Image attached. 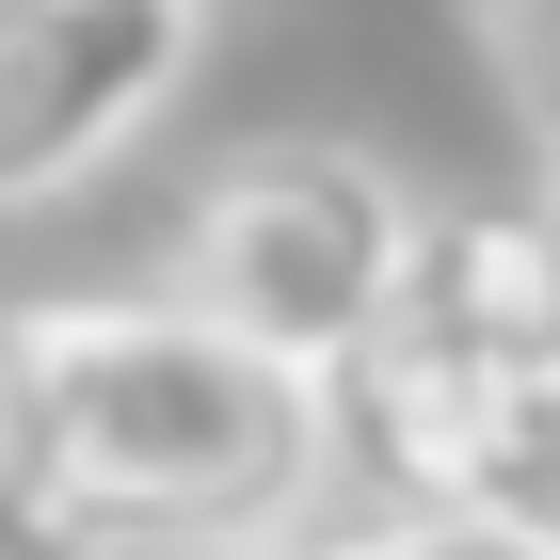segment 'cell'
<instances>
[{"label":"cell","mask_w":560,"mask_h":560,"mask_svg":"<svg viewBox=\"0 0 560 560\" xmlns=\"http://www.w3.org/2000/svg\"><path fill=\"white\" fill-rule=\"evenodd\" d=\"M48 337V465L96 560H209L304 528L337 465V385L289 352L224 337L209 304H33Z\"/></svg>","instance_id":"cell-1"},{"label":"cell","mask_w":560,"mask_h":560,"mask_svg":"<svg viewBox=\"0 0 560 560\" xmlns=\"http://www.w3.org/2000/svg\"><path fill=\"white\" fill-rule=\"evenodd\" d=\"M337 465L385 480V513L448 497V513H497L528 545H560V369L480 385V400H369V417H337Z\"/></svg>","instance_id":"cell-5"},{"label":"cell","mask_w":560,"mask_h":560,"mask_svg":"<svg viewBox=\"0 0 560 560\" xmlns=\"http://www.w3.org/2000/svg\"><path fill=\"white\" fill-rule=\"evenodd\" d=\"M560 369V192L528 209H417V257H400L385 337L337 369V417L369 400H480Z\"/></svg>","instance_id":"cell-3"},{"label":"cell","mask_w":560,"mask_h":560,"mask_svg":"<svg viewBox=\"0 0 560 560\" xmlns=\"http://www.w3.org/2000/svg\"><path fill=\"white\" fill-rule=\"evenodd\" d=\"M209 0H0V209L113 176L176 113Z\"/></svg>","instance_id":"cell-4"},{"label":"cell","mask_w":560,"mask_h":560,"mask_svg":"<svg viewBox=\"0 0 560 560\" xmlns=\"http://www.w3.org/2000/svg\"><path fill=\"white\" fill-rule=\"evenodd\" d=\"M400 257H417V192L369 144H337V129H272V144H241V161L192 176L161 289L209 304L224 337H257V352H289V369L337 385L352 352L385 337Z\"/></svg>","instance_id":"cell-2"},{"label":"cell","mask_w":560,"mask_h":560,"mask_svg":"<svg viewBox=\"0 0 560 560\" xmlns=\"http://www.w3.org/2000/svg\"><path fill=\"white\" fill-rule=\"evenodd\" d=\"M545 192H560V176H545Z\"/></svg>","instance_id":"cell-10"},{"label":"cell","mask_w":560,"mask_h":560,"mask_svg":"<svg viewBox=\"0 0 560 560\" xmlns=\"http://www.w3.org/2000/svg\"><path fill=\"white\" fill-rule=\"evenodd\" d=\"M369 560H560V545H528V528H497V513H448V497H400V513L369 528Z\"/></svg>","instance_id":"cell-8"},{"label":"cell","mask_w":560,"mask_h":560,"mask_svg":"<svg viewBox=\"0 0 560 560\" xmlns=\"http://www.w3.org/2000/svg\"><path fill=\"white\" fill-rule=\"evenodd\" d=\"M209 560H369V528H352V545H320V528H257V545H209Z\"/></svg>","instance_id":"cell-9"},{"label":"cell","mask_w":560,"mask_h":560,"mask_svg":"<svg viewBox=\"0 0 560 560\" xmlns=\"http://www.w3.org/2000/svg\"><path fill=\"white\" fill-rule=\"evenodd\" d=\"M0 560H96L65 513V465H48V337L33 304H0Z\"/></svg>","instance_id":"cell-6"},{"label":"cell","mask_w":560,"mask_h":560,"mask_svg":"<svg viewBox=\"0 0 560 560\" xmlns=\"http://www.w3.org/2000/svg\"><path fill=\"white\" fill-rule=\"evenodd\" d=\"M448 33H465L480 96L528 129V161L560 176V0H448Z\"/></svg>","instance_id":"cell-7"}]
</instances>
